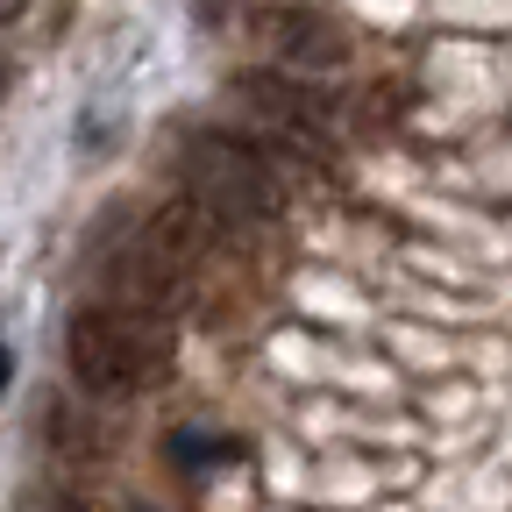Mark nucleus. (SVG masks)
<instances>
[{
    "label": "nucleus",
    "instance_id": "f257e3e1",
    "mask_svg": "<svg viewBox=\"0 0 512 512\" xmlns=\"http://www.w3.org/2000/svg\"><path fill=\"white\" fill-rule=\"evenodd\" d=\"M64 356H72V377L93 399H136L171 370V320L128 313V306H79L72 335H64Z\"/></svg>",
    "mask_w": 512,
    "mask_h": 512
},
{
    "label": "nucleus",
    "instance_id": "f03ea898",
    "mask_svg": "<svg viewBox=\"0 0 512 512\" xmlns=\"http://www.w3.org/2000/svg\"><path fill=\"white\" fill-rule=\"evenodd\" d=\"M185 200L200 207L214 228H271L285 214V178L264 150H249L242 136H192L185 143Z\"/></svg>",
    "mask_w": 512,
    "mask_h": 512
},
{
    "label": "nucleus",
    "instance_id": "7ed1b4c3",
    "mask_svg": "<svg viewBox=\"0 0 512 512\" xmlns=\"http://www.w3.org/2000/svg\"><path fill=\"white\" fill-rule=\"evenodd\" d=\"M235 93H242L256 114H264L285 143H299V150H320V143H328V128H335V121H328V107H320L306 86L278 79V72H242V79H235Z\"/></svg>",
    "mask_w": 512,
    "mask_h": 512
},
{
    "label": "nucleus",
    "instance_id": "20e7f679",
    "mask_svg": "<svg viewBox=\"0 0 512 512\" xmlns=\"http://www.w3.org/2000/svg\"><path fill=\"white\" fill-rule=\"evenodd\" d=\"M264 36L285 64H306V72H335V64L349 57V36L328 22V15H313V8H278L264 15Z\"/></svg>",
    "mask_w": 512,
    "mask_h": 512
},
{
    "label": "nucleus",
    "instance_id": "39448f33",
    "mask_svg": "<svg viewBox=\"0 0 512 512\" xmlns=\"http://www.w3.org/2000/svg\"><path fill=\"white\" fill-rule=\"evenodd\" d=\"M29 15V0H0V29H8V22H22Z\"/></svg>",
    "mask_w": 512,
    "mask_h": 512
},
{
    "label": "nucleus",
    "instance_id": "423d86ee",
    "mask_svg": "<svg viewBox=\"0 0 512 512\" xmlns=\"http://www.w3.org/2000/svg\"><path fill=\"white\" fill-rule=\"evenodd\" d=\"M8 377H15V356H8V342H0V392H8Z\"/></svg>",
    "mask_w": 512,
    "mask_h": 512
}]
</instances>
